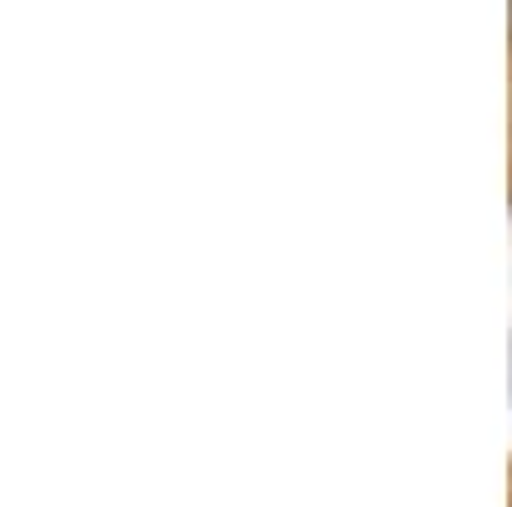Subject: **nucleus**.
Instances as JSON below:
<instances>
[]
</instances>
